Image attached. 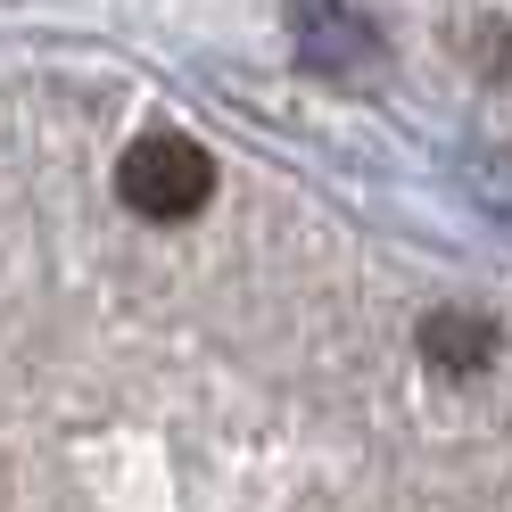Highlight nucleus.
Masks as SVG:
<instances>
[{
  "label": "nucleus",
  "instance_id": "1",
  "mask_svg": "<svg viewBox=\"0 0 512 512\" xmlns=\"http://www.w3.org/2000/svg\"><path fill=\"white\" fill-rule=\"evenodd\" d=\"M207 190H215V157L190 141V133H149V141L124 149V166H116V199L133 207V215H149V223L199 215Z\"/></svg>",
  "mask_w": 512,
  "mask_h": 512
},
{
  "label": "nucleus",
  "instance_id": "2",
  "mask_svg": "<svg viewBox=\"0 0 512 512\" xmlns=\"http://www.w3.org/2000/svg\"><path fill=\"white\" fill-rule=\"evenodd\" d=\"M422 356L438 372H479L496 356V331L479 323V314H430V323H422Z\"/></svg>",
  "mask_w": 512,
  "mask_h": 512
}]
</instances>
